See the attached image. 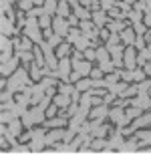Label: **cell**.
<instances>
[{
  "label": "cell",
  "instance_id": "cell-29",
  "mask_svg": "<svg viewBox=\"0 0 151 155\" xmlns=\"http://www.w3.org/2000/svg\"><path fill=\"white\" fill-rule=\"evenodd\" d=\"M83 54H85V58H87V61H91V63H93L95 58H97V48H91V46H89L87 51H83Z\"/></svg>",
  "mask_w": 151,
  "mask_h": 155
},
{
  "label": "cell",
  "instance_id": "cell-6",
  "mask_svg": "<svg viewBox=\"0 0 151 155\" xmlns=\"http://www.w3.org/2000/svg\"><path fill=\"white\" fill-rule=\"evenodd\" d=\"M71 61H73V71H77L81 77L91 75V71H93V67H91V61H87V58H81V61L71 58Z\"/></svg>",
  "mask_w": 151,
  "mask_h": 155
},
{
  "label": "cell",
  "instance_id": "cell-10",
  "mask_svg": "<svg viewBox=\"0 0 151 155\" xmlns=\"http://www.w3.org/2000/svg\"><path fill=\"white\" fill-rule=\"evenodd\" d=\"M16 32V28H14V20H12L10 16H2V35L8 36V35H14Z\"/></svg>",
  "mask_w": 151,
  "mask_h": 155
},
{
  "label": "cell",
  "instance_id": "cell-4",
  "mask_svg": "<svg viewBox=\"0 0 151 155\" xmlns=\"http://www.w3.org/2000/svg\"><path fill=\"white\" fill-rule=\"evenodd\" d=\"M71 69H73V61H69V58L64 57V58H61V63H58L57 71L52 73V77H61V79L69 81V77H71Z\"/></svg>",
  "mask_w": 151,
  "mask_h": 155
},
{
  "label": "cell",
  "instance_id": "cell-19",
  "mask_svg": "<svg viewBox=\"0 0 151 155\" xmlns=\"http://www.w3.org/2000/svg\"><path fill=\"white\" fill-rule=\"evenodd\" d=\"M69 52H71V42H69V40L57 46V57H58V58H64L67 54H69Z\"/></svg>",
  "mask_w": 151,
  "mask_h": 155
},
{
  "label": "cell",
  "instance_id": "cell-47",
  "mask_svg": "<svg viewBox=\"0 0 151 155\" xmlns=\"http://www.w3.org/2000/svg\"><path fill=\"white\" fill-rule=\"evenodd\" d=\"M117 6H119V8H121V10H125L127 12V2H115Z\"/></svg>",
  "mask_w": 151,
  "mask_h": 155
},
{
  "label": "cell",
  "instance_id": "cell-23",
  "mask_svg": "<svg viewBox=\"0 0 151 155\" xmlns=\"http://www.w3.org/2000/svg\"><path fill=\"white\" fill-rule=\"evenodd\" d=\"M34 0H18V6H20V10H24V12H30L32 8H34Z\"/></svg>",
  "mask_w": 151,
  "mask_h": 155
},
{
  "label": "cell",
  "instance_id": "cell-20",
  "mask_svg": "<svg viewBox=\"0 0 151 155\" xmlns=\"http://www.w3.org/2000/svg\"><path fill=\"white\" fill-rule=\"evenodd\" d=\"M79 36H83V30H81V28H77V26H73V28L69 30V35H67V40H69L71 45H75Z\"/></svg>",
  "mask_w": 151,
  "mask_h": 155
},
{
  "label": "cell",
  "instance_id": "cell-26",
  "mask_svg": "<svg viewBox=\"0 0 151 155\" xmlns=\"http://www.w3.org/2000/svg\"><path fill=\"white\" fill-rule=\"evenodd\" d=\"M107 131H111L109 125H99L93 133H91V135H93V137H105V135H107Z\"/></svg>",
  "mask_w": 151,
  "mask_h": 155
},
{
  "label": "cell",
  "instance_id": "cell-12",
  "mask_svg": "<svg viewBox=\"0 0 151 155\" xmlns=\"http://www.w3.org/2000/svg\"><path fill=\"white\" fill-rule=\"evenodd\" d=\"M93 22L97 24V26H105V24H107V10H103V8H101V10H93Z\"/></svg>",
  "mask_w": 151,
  "mask_h": 155
},
{
  "label": "cell",
  "instance_id": "cell-45",
  "mask_svg": "<svg viewBox=\"0 0 151 155\" xmlns=\"http://www.w3.org/2000/svg\"><path fill=\"white\" fill-rule=\"evenodd\" d=\"M99 36H101L103 40H109V36H111V35H109V28H103V30H101V35H99Z\"/></svg>",
  "mask_w": 151,
  "mask_h": 155
},
{
  "label": "cell",
  "instance_id": "cell-11",
  "mask_svg": "<svg viewBox=\"0 0 151 155\" xmlns=\"http://www.w3.org/2000/svg\"><path fill=\"white\" fill-rule=\"evenodd\" d=\"M52 103H57L61 109H69V105L73 103V97H71V95H64V93H58Z\"/></svg>",
  "mask_w": 151,
  "mask_h": 155
},
{
  "label": "cell",
  "instance_id": "cell-40",
  "mask_svg": "<svg viewBox=\"0 0 151 155\" xmlns=\"http://www.w3.org/2000/svg\"><path fill=\"white\" fill-rule=\"evenodd\" d=\"M117 42H119V36H117V35H111L109 40H107V48H109V46H115Z\"/></svg>",
  "mask_w": 151,
  "mask_h": 155
},
{
  "label": "cell",
  "instance_id": "cell-32",
  "mask_svg": "<svg viewBox=\"0 0 151 155\" xmlns=\"http://www.w3.org/2000/svg\"><path fill=\"white\" fill-rule=\"evenodd\" d=\"M30 149V145H16V147H12V153H28Z\"/></svg>",
  "mask_w": 151,
  "mask_h": 155
},
{
  "label": "cell",
  "instance_id": "cell-17",
  "mask_svg": "<svg viewBox=\"0 0 151 155\" xmlns=\"http://www.w3.org/2000/svg\"><path fill=\"white\" fill-rule=\"evenodd\" d=\"M109 119L111 121H115V123H127V117H123V111L121 109H113V111H109Z\"/></svg>",
  "mask_w": 151,
  "mask_h": 155
},
{
  "label": "cell",
  "instance_id": "cell-42",
  "mask_svg": "<svg viewBox=\"0 0 151 155\" xmlns=\"http://www.w3.org/2000/svg\"><path fill=\"white\" fill-rule=\"evenodd\" d=\"M101 75H103L101 67H99V69H93V71H91V77H93V79H101Z\"/></svg>",
  "mask_w": 151,
  "mask_h": 155
},
{
  "label": "cell",
  "instance_id": "cell-28",
  "mask_svg": "<svg viewBox=\"0 0 151 155\" xmlns=\"http://www.w3.org/2000/svg\"><path fill=\"white\" fill-rule=\"evenodd\" d=\"M77 87H73L71 83H63V85L58 87V93H64V95H73V91H75Z\"/></svg>",
  "mask_w": 151,
  "mask_h": 155
},
{
  "label": "cell",
  "instance_id": "cell-34",
  "mask_svg": "<svg viewBox=\"0 0 151 155\" xmlns=\"http://www.w3.org/2000/svg\"><path fill=\"white\" fill-rule=\"evenodd\" d=\"M61 38H63L61 35H51V36H48V45H51V46L61 45Z\"/></svg>",
  "mask_w": 151,
  "mask_h": 155
},
{
  "label": "cell",
  "instance_id": "cell-37",
  "mask_svg": "<svg viewBox=\"0 0 151 155\" xmlns=\"http://www.w3.org/2000/svg\"><path fill=\"white\" fill-rule=\"evenodd\" d=\"M121 145V137H119V133H117L113 139H109V147H119Z\"/></svg>",
  "mask_w": 151,
  "mask_h": 155
},
{
  "label": "cell",
  "instance_id": "cell-43",
  "mask_svg": "<svg viewBox=\"0 0 151 155\" xmlns=\"http://www.w3.org/2000/svg\"><path fill=\"white\" fill-rule=\"evenodd\" d=\"M83 77L79 75V73H77V71H73V73H71V77H69V81H73V83H77V81H81Z\"/></svg>",
  "mask_w": 151,
  "mask_h": 155
},
{
  "label": "cell",
  "instance_id": "cell-15",
  "mask_svg": "<svg viewBox=\"0 0 151 155\" xmlns=\"http://www.w3.org/2000/svg\"><path fill=\"white\" fill-rule=\"evenodd\" d=\"M32 52H34V61H36V64H41V67H47V58H44V52H42L41 45H38V46H32Z\"/></svg>",
  "mask_w": 151,
  "mask_h": 155
},
{
  "label": "cell",
  "instance_id": "cell-35",
  "mask_svg": "<svg viewBox=\"0 0 151 155\" xmlns=\"http://www.w3.org/2000/svg\"><path fill=\"white\" fill-rule=\"evenodd\" d=\"M121 40L123 42H131V40H133V32H131V30H123L121 32Z\"/></svg>",
  "mask_w": 151,
  "mask_h": 155
},
{
  "label": "cell",
  "instance_id": "cell-21",
  "mask_svg": "<svg viewBox=\"0 0 151 155\" xmlns=\"http://www.w3.org/2000/svg\"><path fill=\"white\" fill-rule=\"evenodd\" d=\"M121 51H123V48H121V46H109V52H111V54H113V58H115V67H121V61H119V58H121Z\"/></svg>",
  "mask_w": 151,
  "mask_h": 155
},
{
  "label": "cell",
  "instance_id": "cell-14",
  "mask_svg": "<svg viewBox=\"0 0 151 155\" xmlns=\"http://www.w3.org/2000/svg\"><path fill=\"white\" fill-rule=\"evenodd\" d=\"M26 69L30 71V77H32L34 81H38L41 77H44V73H42V67H41V64H36V63H30L28 67H26Z\"/></svg>",
  "mask_w": 151,
  "mask_h": 155
},
{
  "label": "cell",
  "instance_id": "cell-50",
  "mask_svg": "<svg viewBox=\"0 0 151 155\" xmlns=\"http://www.w3.org/2000/svg\"><path fill=\"white\" fill-rule=\"evenodd\" d=\"M147 22H149V24H151V14H149V18H147Z\"/></svg>",
  "mask_w": 151,
  "mask_h": 155
},
{
  "label": "cell",
  "instance_id": "cell-31",
  "mask_svg": "<svg viewBox=\"0 0 151 155\" xmlns=\"http://www.w3.org/2000/svg\"><path fill=\"white\" fill-rule=\"evenodd\" d=\"M113 67H115V63H111V61H101V71L107 73V75L113 71Z\"/></svg>",
  "mask_w": 151,
  "mask_h": 155
},
{
  "label": "cell",
  "instance_id": "cell-33",
  "mask_svg": "<svg viewBox=\"0 0 151 155\" xmlns=\"http://www.w3.org/2000/svg\"><path fill=\"white\" fill-rule=\"evenodd\" d=\"M58 109H61V107H58L57 103L48 105V107H47V117H54V115H57V111H58Z\"/></svg>",
  "mask_w": 151,
  "mask_h": 155
},
{
  "label": "cell",
  "instance_id": "cell-8",
  "mask_svg": "<svg viewBox=\"0 0 151 155\" xmlns=\"http://www.w3.org/2000/svg\"><path fill=\"white\" fill-rule=\"evenodd\" d=\"M64 133L67 131H63V127H57V129H52L51 133H47L44 141H47V145H54L58 139H64Z\"/></svg>",
  "mask_w": 151,
  "mask_h": 155
},
{
  "label": "cell",
  "instance_id": "cell-16",
  "mask_svg": "<svg viewBox=\"0 0 151 155\" xmlns=\"http://www.w3.org/2000/svg\"><path fill=\"white\" fill-rule=\"evenodd\" d=\"M57 14H58V16H63V18H69L71 16V12H69V0H61V2H58Z\"/></svg>",
  "mask_w": 151,
  "mask_h": 155
},
{
  "label": "cell",
  "instance_id": "cell-13",
  "mask_svg": "<svg viewBox=\"0 0 151 155\" xmlns=\"http://www.w3.org/2000/svg\"><path fill=\"white\" fill-rule=\"evenodd\" d=\"M67 125V117L61 115V117H51V121L44 123V127H52V129H57V127H64Z\"/></svg>",
  "mask_w": 151,
  "mask_h": 155
},
{
  "label": "cell",
  "instance_id": "cell-22",
  "mask_svg": "<svg viewBox=\"0 0 151 155\" xmlns=\"http://www.w3.org/2000/svg\"><path fill=\"white\" fill-rule=\"evenodd\" d=\"M93 87V79H81V81H77V89L81 93H85V91H89Z\"/></svg>",
  "mask_w": 151,
  "mask_h": 155
},
{
  "label": "cell",
  "instance_id": "cell-41",
  "mask_svg": "<svg viewBox=\"0 0 151 155\" xmlns=\"http://www.w3.org/2000/svg\"><path fill=\"white\" fill-rule=\"evenodd\" d=\"M67 20H69V24H71V26H77V24H79V20H81V18L77 16V14H71V16L67 18Z\"/></svg>",
  "mask_w": 151,
  "mask_h": 155
},
{
  "label": "cell",
  "instance_id": "cell-48",
  "mask_svg": "<svg viewBox=\"0 0 151 155\" xmlns=\"http://www.w3.org/2000/svg\"><path fill=\"white\" fill-rule=\"evenodd\" d=\"M133 77H135V75H131V73H123V79H125V81H131Z\"/></svg>",
  "mask_w": 151,
  "mask_h": 155
},
{
  "label": "cell",
  "instance_id": "cell-49",
  "mask_svg": "<svg viewBox=\"0 0 151 155\" xmlns=\"http://www.w3.org/2000/svg\"><path fill=\"white\" fill-rule=\"evenodd\" d=\"M79 2H81L83 6H91V2H93V0H79Z\"/></svg>",
  "mask_w": 151,
  "mask_h": 155
},
{
  "label": "cell",
  "instance_id": "cell-5",
  "mask_svg": "<svg viewBox=\"0 0 151 155\" xmlns=\"http://www.w3.org/2000/svg\"><path fill=\"white\" fill-rule=\"evenodd\" d=\"M52 30H54V35H61V36H67L71 30V24L67 18L58 16V18H52Z\"/></svg>",
  "mask_w": 151,
  "mask_h": 155
},
{
  "label": "cell",
  "instance_id": "cell-9",
  "mask_svg": "<svg viewBox=\"0 0 151 155\" xmlns=\"http://www.w3.org/2000/svg\"><path fill=\"white\" fill-rule=\"evenodd\" d=\"M107 115H109L107 103H103V105H95V107H93V111L89 113V117H91V119H105Z\"/></svg>",
  "mask_w": 151,
  "mask_h": 155
},
{
  "label": "cell",
  "instance_id": "cell-44",
  "mask_svg": "<svg viewBox=\"0 0 151 155\" xmlns=\"http://www.w3.org/2000/svg\"><path fill=\"white\" fill-rule=\"evenodd\" d=\"M113 99H115V93H107V95L103 97V101L109 105V103H113Z\"/></svg>",
  "mask_w": 151,
  "mask_h": 155
},
{
  "label": "cell",
  "instance_id": "cell-39",
  "mask_svg": "<svg viewBox=\"0 0 151 155\" xmlns=\"http://www.w3.org/2000/svg\"><path fill=\"white\" fill-rule=\"evenodd\" d=\"M115 2H117V0H101V8H103V10H109Z\"/></svg>",
  "mask_w": 151,
  "mask_h": 155
},
{
  "label": "cell",
  "instance_id": "cell-46",
  "mask_svg": "<svg viewBox=\"0 0 151 155\" xmlns=\"http://www.w3.org/2000/svg\"><path fill=\"white\" fill-rule=\"evenodd\" d=\"M137 113H139V111H137V109H131V111H129V113H127V119H133V117L137 115Z\"/></svg>",
  "mask_w": 151,
  "mask_h": 155
},
{
  "label": "cell",
  "instance_id": "cell-38",
  "mask_svg": "<svg viewBox=\"0 0 151 155\" xmlns=\"http://www.w3.org/2000/svg\"><path fill=\"white\" fill-rule=\"evenodd\" d=\"M107 28H109L111 32H117V30H121V28H123V24H121V22H113V24L107 22Z\"/></svg>",
  "mask_w": 151,
  "mask_h": 155
},
{
  "label": "cell",
  "instance_id": "cell-7",
  "mask_svg": "<svg viewBox=\"0 0 151 155\" xmlns=\"http://www.w3.org/2000/svg\"><path fill=\"white\" fill-rule=\"evenodd\" d=\"M18 64H20V57H10L8 58V61H6V63H2V77H10L12 73H14V71L18 69Z\"/></svg>",
  "mask_w": 151,
  "mask_h": 155
},
{
  "label": "cell",
  "instance_id": "cell-1",
  "mask_svg": "<svg viewBox=\"0 0 151 155\" xmlns=\"http://www.w3.org/2000/svg\"><path fill=\"white\" fill-rule=\"evenodd\" d=\"M30 79H32V77H28L26 67H18L10 75V79H8V91H12V93L22 91L26 85H30Z\"/></svg>",
  "mask_w": 151,
  "mask_h": 155
},
{
  "label": "cell",
  "instance_id": "cell-36",
  "mask_svg": "<svg viewBox=\"0 0 151 155\" xmlns=\"http://www.w3.org/2000/svg\"><path fill=\"white\" fill-rule=\"evenodd\" d=\"M79 111V107H77V101H73V103L69 105V109H67V117H73Z\"/></svg>",
  "mask_w": 151,
  "mask_h": 155
},
{
  "label": "cell",
  "instance_id": "cell-27",
  "mask_svg": "<svg viewBox=\"0 0 151 155\" xmlns=\"http://www.w3.org/2000/svg\"><path fill=\"white\" fill-rule=\"evenodd\" d=\"M57 0H44V10L48 12V14H54L57 12Z\"/></svg>",
  "mask_w": 151,
  "mask_h": 155
},
{
  "label": "cell",
  "instance_id": "cell-24",
  "mask_svg": "<svg viewBox=\"0 0 151 155\" xmlns=\"http://www.w3.org/2000/svg\"><path fill=\"white\" fill-rule=\"evenodd\" d=\"M97 61H109V48L107 46H99L97 48Z\"/></svg>",
  "mask_w": 151,
  "mask_h": 155
},
{
  "label": "cell",
  "instance_id": "cell-2",
  "mask_svg": "<svg viewBox=\"0 0 151 155\" xmlns=\"http://www.w3.org/2000/svg\"><path fill=\"white\" fill-rule=\"evenodd\" d=\"M44 107H42V105H36L34 109H30V111H26V113H24L22 115V123H24V127H32L34 125V123H42V121H44Z\"/></svg>",
  "mask_w": 151,
  "mask_h": 155
},
{
  "label": "cell",
  "instance_id": "cell-18",
  "mask_svg": "<svg viewBox=\"0 0 151 155\" xmlns=\"http://www.w3.org/2000/svg\"><path fill=\"white\" fill-rule=\"evenodd\" d=\"M30 149L32 151H41L44 145H47V141H44V137H32V141H30Z\"/></svg>",
  "mask_w": 151,
  "mask_h": 155
},
{
  "label": "cell",
  "instance_id": "cell-30",
  "mask_svg": "<svg viewBox=\"0 0 151 155\" xmlns=\"http://www.w3.org/2000/svg\"><path fill=\"white\" fill-rule=\"evenodd\" d=\"M133 63H135L133 48H127V51H125V64H127V67H133Z\"/></svg>",
  "mask_w": 151,
  "mask_h": 155
},
{
  "label": "cell",
  "instance_id": "cell-25",
  "mask_svg": "<svg viewBox=\"0 0 151 155\" xmlns=\"http://www.w3.org/2000/svg\"><path fill=\"white\" fill-rule=\"evenodd\" d=\"M38 24H41V28H48L52 24V20H51V14L48 12H44L42 16H38Z\"/></svg>",
  "mask_w": 151,
  "mask_h": 155
},
{
  "label": "cell",
  "instance_id": "cell-3",
  "mask_svg": "<svg viewBox=\"0 0 151 155\" xmlns=\"http://www.w3.org/2000/svg\"><path fill=\"white\" fill-rule=\"evenodd\" d=\"M24 36H28L36 42V45H41L42 42V35H41V24L36 18H26V24H24Z\"/></svg>",
  "mask_w": 151,
  "mask_h": 155
}]
</instances>
